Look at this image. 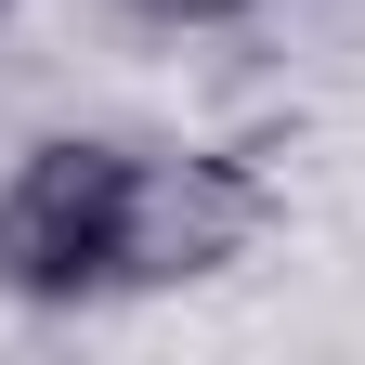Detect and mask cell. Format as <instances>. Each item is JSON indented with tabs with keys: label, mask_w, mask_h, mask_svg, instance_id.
I'll list each match as a JSON object with an SVG mask.
<instances>
[{
	"label": "cell",
	"mask_w": 365,
	"mask_h": 365,
	"mask_svg": "<svg viewBox=\"0 0 365 365\" xmlns=\"http://www.w3.org/2000/svg\"><path fill=\"white\" fill-rule=\"evenodd\" d=\"M118 235H130V144L105 130H39L0 170V287L39 313L118 300Z\"/></svg>",
	"instance_id": "obj_1"
},
{
	"label": "cell",
	"mask_w": 365,
	"mask_h": 365,
	"mask_svg": "<svg viewBox=\"0 0 365 365\" xmlns=\"http://www.w3.org/2000/svg\"><path fill=\"white\" fill-rule=\"evenodd\" d=\"M274 222V182L209 144H130V235H118V300L130 287H209L235 274Z\"/></svg>",
	"instance_id": "obj_2"
},
{
	"label": "cell",
	"mask_w": 365,
	"mask_h": 365,
	"mask_svg": "<svg viewBox=\"0 0 365 365\" xmlns=\"http://www.w3.org/2000/svg\"><path fill=\"white\" fill-rule=\"evenodd\" d=\"M144 26H235V14H261V0H130Z\"/></svg>",
	"instance_id": "obj_3"
},
{
	"label": "cell",
	"mask_w": 365,
	"mask_h": 365,
	"mask_svg": "<svg viewBox=\"0 0 365 365\" xmlns=\"http://www.w3.org/2000/svg\"><path fill=\"white\" fill-rule=\"evenodd\" d=\"M0 26H14V0H0Z\"/></svg>",
	"instance_id": "obj_4"
}]
</instances>
